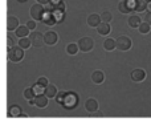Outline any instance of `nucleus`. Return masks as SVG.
<instances>
[{"label": "nucleus", "instance_id": "1", "mask_svg": "<svg viewBox=\"0 0 151 126\" xmlns=\"http://www.w3.org/2000/svg\"><path fill=\"white\" fill-rule=\"evenodd\" d=\"M24 58V49L17 45V47L8 48V60L13 61V63H19Z\"/></svg>", "mask_w": 151, "mask_h": 126}, {"label": "nucleus", "instance_id": "2", "mask_svg": "<svg viewBox=\"0 0 151 126\" xmlns=\"http://www.w3.org/2000/svg\"><path fill=\"white\" fill-rule=\"evenodd\" d=\"M45 12L47 11L44 9V7H42V4H40V3H36V4H33L31 7V16L33 20H42L45 16Z\"/></svg>", "mask_w": 151, "mask_h": 126}, {"label": "nucleus", "instance_id": "3", "mask_svg": "<svg viewBox=\"0 0 151 126\" xmlns=\"http://www.w3.org/2000/svg\"><path fill=\"white\" fill-rule=\"evenodd\" d=\"M78 47H80L81 52H83V53L90 52V50L93 49V47H94V41H93L91 37H88V36L81 37V39L78 40Z\"/></svg>", "mask_w": 151, "mask_h": 126}, {"label": "nucleus", "instance_id": "4", "mask_svg": "<svg viewBox=\"0 0 151 126\" xmlns=\"http://www.w3.org/2000/svg\"><path fill=\"white\" fill-rule=\"evenodd\" d=\"M115 42H117V48L119 50H129L131 48V45H133L131 39L129 36H119Z\"/></svg>", "mask_w": 151, "mask_h": 126}, {"label": "nucleus", "instance_id": "5", "mask_svg": "<svg viewBox=\"0 0 151 126\" xmlns=\"http://www.w3.org/2000/svg\"><path fill=\"white\" fill-rule=\"evenodd\" d=\"M29 39H31L32 41V45L36 48H40L42 47V45L45 44V40H44V35L41 33V32H32L31 35H29Z\"/></svg>", "mask_w": 151, "mask_h": 126}, {"label": "nucleus", "instance_id": "6", "mask_svg": "<svg viewBox=\"0 0 151 126\" xmlns=\"http://www.w3.org/2000/svg\"><path fill=\"white\" fill-rule=\"evenodd\" d=\"M63 105H64V108H66V109H73L74 106L77 105V96L73 94V93H66Z\"/></svg>", "mask_w": 151, "mask_h": 126}, {"label": "nucleus", "instance_id": "7", "mask_svg": "<svg viewBox=\"0 0 151 126\" xmlns=\"http://www.w3.org/2000/svg\"><path fill=\"white\" fill-rule=\"evenodd\" d=\"M48 100H49V97H47L45 94H37L36 97H35V100H33V105H36L37 108H40V109H42V108H47V105H48Z\"/></svg>", "mask_w": 151, "mask_h": 126}, {"label": "nucleus", "instance_id": "8", "mask_svg": "<svg viewBox=\"0 0 151 126\" xmlns=\"http://www.w3.org/2000/svg\"><path fill=\"white\" fill-rule=\"evenodd\" d=\"M44 40H45V44L47 45H55L58 40V36L56 32H52V31H48L44 33Z\"/></svg>", "mask_w": 151, "mask_h": 126}, {"label": "nucleus", "instance_id": "9", "mask_svg": "<svg viewBox=\"0 0 151 126\" xmlns=\"http://www.w3.org/2000/svg\"><path fill=\"white\" fill-rule=\"evenodd\" d=\"M131 78L135 82L143 81V80L146 78V72H145L143 69H134V71L131 72Z\"/></svg>", "mask_w": 151, "mask_h": 126}, {"label": "nucleus", "instance_id": "10", "mask_svg": "<svg viewBox=\"0 0 151 126\" xmlns=\"http://www.w3.org/2000/svg\"><path fill=\"white\" fill-rule=\"evenodd\" d=\"M19 28V20L17 17H15V16H8L7 19V31L11 32V31H16V29Z\"/></svg>", "mask_w": 151, "mask_h": 126}, {"label": "nucleus", "instance_id": "11", "mask_svg": "<svg viewBox=\"0 0 151 126\" xmlns=\"http://www.w3.org/2000/svg\"><path fill=\"white\" fill-rule=\"evenodd\" d=\"M102 21L101 19V15H97V13H91V15L88 16V25L89 27H93V28H96V27H98V24Z\"/></svg>", "mask_w": 151, "mask_h": 126}, {"label": "nucleus", "instance_id": "12", "mask_svg": "<svg viewBox=\"0 0 151 126\" xmlns=\"http://www.w3.org/2000/svg\"><path fill=\"white\" fill-rule=\"evenodd\" d=\"M85 109L89 113H94V112L98 110V102H97L94 98H89L85 102Z\"/></svg>", "mask_w": 151, "mask_h": 126}, {"label": "nucleus", "instance_id": "13", "mask_svg": "<svg viewBox=\"0 0 151 126\" xmlns=\"http://www.w3.org/2000/svg\"><path fill=\"white\" fill-rule=\"evenodd\" d=\"M42 21H44L47 25H55L56 21H57V17L53 15L52 11L48 9L47 12H45V16H44V19H42Z\"/></svg>", "mask_w": 151, "mask_h": 126}, {"label": "nucleus", "instance_id": "14", "mask_svg": "<svg viewBox=\"0 0 151 126\" xmlns=\"http://www.w3.org/2000/svg\"><path fill=\"white\" fill-rule=\"evenodd\" d=\"M97 32H98L101 36H106V35L110 33V24L105 23V21H101L97 27Z\"/></svg>", "mask_w": 151, "mask_h": 126}, {"label": "nucleus", "instance_id": "15", "mask_svg": "<svg viewBox=\"0 0 151 126\" xmlns=\"http://www.w3.org/2000/svg\"><path fill=\"white\" fill-rule=\"evenodd\" d=\"M57 86L56 85H53V84H49L48 86H45V89H44V94L47 96V97H49V98H55L56 96H57Z\"/></svg>", "mask_w": 151, "mask_h": 126}, {"label": "nucleus", "instance_id": "16", "mask_svg": "<svg viewBox=\"0 0 151 126\" xmlns=\"http://www.w3.org/2000/svg\"><path fill=\"white\" fill-rule=\"evenodd\" d=\"M29 31H31V29L27 25H19V28L16 29V36H17L19 39H21V37H28L29 35H31Z\"/></svg>", "mask_w": 151, "mask_h": 126}, {"label": "nucleus", "instance_id": "17", "mask_svg": "<svg viewBox=\"0 0 151 126\" xmlns=\"http://www.w3.org/2000/svg\"><path fill=\"white\" fill-rule=\"evenodd\" d=\"M104 80H105V76L101 71H94L93 73H91V81H93L94 84H102Z\"/></svg>", "mask_w": 151, "mask_h": 126}, {"label": "nucleus", "instance_id": "18", "mask_svg": "<svg viewBox=\"0 0 151 126\" xmlns=\"http://www.w3.org/2000/svg\"><path fill=\"white\" fill-rule=\"evenodd\" d=\"M141 23H142V20H141V17H139L138 15L130 16V17H129V20H127V24L131 27V28H138Z\"/></svg>", "mask_w": 151, "mask_h": 126}, {"label": "nucleus", "instance_id": "19", "mask_svg": "<svg viewBox=\"0 0 151 126\" xmlns=\"http://www.w3.org/2000/svg\"><path fill=\"white\" fill-rule=\"evenodd\" d=\"M36 92H35V89L33 88H27L25 90H24V97H25V100L28 101H33L35 100V97H36Z\"/></svg>", "mask_w": 151, "mask_h": 126}, {"label": "nucleus", "instance_id": "20", "mask_svg": "<svg viewBox=\"0 0 151 126\" xmlns=\"http://www.w3.org/2000/svg\"><path fill=\"white\" fill-rule=\"evenodd\" d=\"M147 5L149 3L146 0H137L135 1V11L137 12H143V11L147 9Z\"/></svg>", "mask_w": 151, "mask_h": 126}, {"label": "nucleus", "instance_id": "21", "mask_svg": "<svg viewBox=\"0 0 151 126\" xmlns=\"http://www.w3.org/2000/svg\"><path fill=\"white\" fill-rule=\"evenodd\" d=\"M115 47H117V42H115V40H113V39H106V40L104 41V49H105V50H113Z\"/></svg>", "mask_w": 151, "mask_h": 126}, {"label": "nucleus", "instance_id": "22", "mask_svg": "<svg viewBox=\"0 0 151 126\" xmlns=\"http://www.w3.org/2000/svg\"><path fill=\"white\" fill-rule=\"evenodd\" d=\"M78 49H80L78 42H77V44H76V42H70V44L66 45V52H68L69 55H77Z\"/></svg>", "mask_w": 151, "mask_h": 126}, {"label": "nucleus", "instance_id": "23", "mask_svg": "<svg viewBox=\"0 0 151 126\" xmlns=\"http://www.w3.org/2000/svg\"><path fill=\"white\" fill-rule=\"evenodd\" d=\"M32 41L29 37H21V39H19V45H20L23 49H28L29 47H31Z\"/></svg>", "mask_w": 151, "mask_h": 126}, {"label": "nucleus", "instance_id": "24", "mask_svg": "<svg viewBox=\"0 0 151 126\" xmlns=\"http://www.w3.org/2000/svg\"><path fill=\"white\" fill-rule=\"evenodd\" d=\"M138 29H139V32H141L142 35H147V33H150L151 25H150L149 23H147V21H145V23H141V24H139Z\"/></svg>", "mask_w": 151, "mask_h": 126}, {"label": "nucleus", "instance_id": "25", "mask_svg": "<svg viewBox=\"0 0 151 126\" xmlns=\"http://www.w3.org/2000/svg\"><path fill=\"white\" fill-rule=\"evenodd\" d=\"M118 9H119L122 13H129V12H130V11H131L126 0H121V1H119V4H118Z\"/></svg>", "mask_w": 151, "mask_h": 126}, {"label": "nucleus", "instance_id": "26", "mask_svg": "<svg viewBox=\"0 0 151 126\" xmlns=\"http://www.w3.org/2000/svg\"><path fill=\"white\" fill-rule=\"evenodd\" d=\"M9 116H11V117H20V116H21V109L19 108L17 105L11 106V109H9Z\"/></svg>", "mask_w": 151, "mask_h": 126}, {"label": "nucleus", "instance_id": "27", "mask_svg": "<svg viewBox=\"0 0 151 126\" xmlns=\"http://www.w3.org/2000/svg\"><path fill=\"white\" fill-rule=\"evenodd\" d=\"M101 19H102V21H105V23H110L111 19H113V16L109 11H104V12L101 13Z\"/></svg>", "mask_w": 151, "mask_h": 126}, {"label": "nucleus", "instance_id": "28", "mask_svg": "<svg viewBox=\"0 0 151 126\" xmlns=\"http://www.w3.org/2000/svg\"><path fill=\"white\" fill-rule=\"evenodd\" d=\"M37 84H40L41 85V86H48V85H49V82H48V78L47 77H40L39 80H37Z\"/></svg>", "mask_w": 151, "mask_h": 126}, {"label": "nucleus", "instance_id": "29", "mask_svg": "<svg viewBox=\"0 0 151 126\" xmlns=\"http://www.w3.org/2000/svg\"><path fill=\"white\" fill-rule=\"evenodd\" d=\"M27 27H28L31 31H33L35 28H36V23H35V20H29V21H27V24H25Z\"/></svg>", "mask_w": 151, "mask_h": 126}, {"label": "nucleus", "instance_id": "30", "mask_svg": "<svg viewBox=\"0 0 151 126\" xmlns=\"http://www.w3.org/2000/svg\"><path fill=\"white\" fill-rule=\"evenodd\" d=\"M42 88H44V86H41L40 84H36V85H35L33 89H35V92H36V94H41V93H42Z\"/></svg>", "mask_w": 151, "mask_h": 126}, {"label": "nucleus", "instance_id": "31", "mask_svg": "<svg viewBox=\"0 0 151 126\" xmlns=\"http://www.w3.org/2000/svg\"><path fill=\"white\" fill-rule=\"evenodd\" d=\"M65 94H66V93H64V92L57 93V101H58L60 104H63V102H64V98H65Z\"/></svg>", "mask_w": 151, "mask_h": 126}, {"label": "nucleus", "instance_id": "32", "mask_svg": "<svg viewBox=\"0 0 151 126\" xmlns=\"http://www.w3.org/2000/svg\"><path fill=\"white\" fill-rule=\"evenodd\" d=\"M145 21H147V23L151 25V11H149V12L145 15Z\"/></svg>", "mask_w": 151, "mask_h": 126}, {"label": "nucleus", "instance_id": "33", "mask_svg": "<svg viewBox=\"0 0 151 126\" xmlns=\"http://www.w3.org/2000/svg\"><path fill=\"white\" fill-rule=\"evenodd\" d=\"M7 45H8V48H12L13 47V39L11 36L7 37Z\"/></svg>", "mask_w": 151, "mask_h": 126}, {"label": "nucleus", "instance_id": "34", "mask_svg": "<svg viewBox=\"0 0 151 126\" xmlns=\"http://www.w3.org/2000/svg\"><path fill=\"white\" fill-rule=\"evenodd\" d=\"M37 3H40V4H42V5H45V4H48V3H50V0H36Z\"/></svg>", "mask_w": 151, "mask_h": 126}, {"label": "nucleus", "instance_id": "35", "mask_svg": "<svg viewBox=\"0 0 151 126\" xmlns=\"http://www.w3.org/2000/svg\"><path fill=\"white\" fill-rule=\"evenodd\" d=\"M94 116H96V117H102V116H104V114H102L101 112H98V110H97V112H94Z\"/></svg>", "mask_w": 151, "mask_h": 126}, {"label": "nucleus", "instance_id": "36", "mask_svg": "<svg viewBox=\"0 0 151 126\" xmlns=\"http://www.w3.org/2000/svg\"><path fill=\"white\" fill-rule=\"evenodd\" d=\"M60 1V0H50V3H52V4H56V3H58Z\"/></svg>", "mask_w": 151, "mask_h": 126}, {"label": "nucleus", "instance_id": "37", "mask_svg": "<svg viewBox=\"0 0 151 126\" xmlns=\"http://www.w3.org/2000/svg\"><path fill=\"white\" fill-rule=\"evenodd\" d=\"M147 9H149V11H151V1L149 3V5H147Z\"/></svg>", "mask_w": 151, "mask_h": 126}, {"label": "nucleus", "instance_id": "38", "mask_svg": "<svg viewBox=\"0 0 151 126\" xmlns=\"http://www.w3.org/2000/svg\"><path fill=\"white\" fill-rule=\"evenodd\" d=\"M19 1H21V3H24V1H27V0H19Z\"/></svg>", "mask_w": 151, "mask_h": 126}, {"label": "nucleus", "instance_id": "39", "mask_svg": "<svg viewBox=\"0 0 151 126\" xmlns=\"http://www.w3.org/2000/svg\"><path fill=\"white\" fill-rule=\"evenodd\" d=\"M146 1H147V3H150V1H151V0H146Z\"/></svg>", "mask_w": 151, "mask_h": 126}]
</instances>
